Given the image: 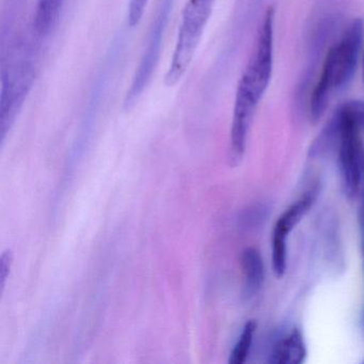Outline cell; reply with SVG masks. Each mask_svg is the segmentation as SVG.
<instances>
[{
	"label": "cell",
	"instance_id": "ba28073f",
	"mask_svg": "<svg viewBox=\"0 0 364 364\" xmlns=\"http://www.w3.org/2000/svg\"><path fill=\"white\" fill-rule=\"evenodd\" d=\"M316 189H311L306 191L304 196L299 198L297 201L294 202L274 223V227L282 230L285 233L289 234L293 231L294 228L302 220L306 213L309 212L315 200H316Z\"/></svg>",
	"mask_w": 364,
	"mask_h": 364
},
{
	"label": "cell",
	"instance_id": "8fae6325",
	"mask_svg": "<svg viewBox=\"0 0 364 364\" xmlns=\"http://www.w3.org/2000/svg\"><path fill=\"white\" fill-rule=\"evenodd\" d=\"M341 108L348 114L360 129L364 131V101L363 100H350L341 105Z\"/></svg>",
	"mask_w": 364,
	"mask_h": 364
},
{
	"label": "cell",
	"instance_id": "5b68a950",
	"mask_svg": "<svg viewBox=\"0 0 364 364\" xmlns=\"http://www.w3.org/2000/svg\"><path fill=\"white\" fill-rule=\"evenodd\" d=\"M244 274V296L251 298L259 293L265 280V267L261 253L253 247L245 249L240 255Z\"/></svg>",
	"mask_w": 364,
	"mask_h": 364
},
{
	"label": "cell",
	"instance_id": "30bf717a",
	"mask_svg": "<svg viewBox=\"0 0 364 364\" xmlns=\"http://www.w3.org/2000/svg\"><path fill=\"white\" fill-rule=\"evenodd\" d=\"M257 329V323L255 319H250L245 323L242 333H240V338H238L236 344L234 345L231 355H230V364H242L246 362L247 358L250 353Z\"/></svg>",
	"mask_w": 364,
	"mask_h": 364
},
{
	"label": "cell",
	"instance_id": "52a82bcc",
	"mask_svg": "<svg viewBox=\"0 0 364 364\" xmlns=\"http://www.w3.org/2000/svg\"><path fill=\"white\" fill-rule=\"evenodd\" d=\"M65 0H38L33 18V33L46 38L58 24Z\"/></svg>",
	"mask_w": 364,
	"mask_h": 364
},
{
	"label": "cell",
	"instance_id": "7a4b0ae2",
	"mask_svg": "<svg viewBox=\"0 0 364 364\" xmlns=\"http://www.w3.org/2000/svg\"><path fill=\"white\" fill-rule=\"evenodd\" d=\"M362 42L363 23L355 18L328 50L309 102V114L313 123L321 120L332 97L350 84L359 65Z\"/></svg>",
	"mask_w": 364,
	"mask_h": 364
},
{
	"label": "cell",
	"instance_id": "8992f818",
	"mask_svg": "<svg viewBox=\"0 0 364 364\" xmlns=\"http://www.w3.org/2000/svg\"><path fill=\"white\" fill-rule=\"evenodd\" d=\"M306 355L304 336L298 329H293L283 336L272 350L270 363L300 364Z\"/></svg>",
	"mask_w": 364,
	"mask_h": 364
},
{
	"label": "cell",
	"instance_id": "3957f363",
	"mask_svg": "<svg viewBox=\"0 0 364 364\" xmlns=\"http://www.w3.org/2000/svg\"><path fill=\"white\" fill-rule=\"evenodd\" d=\"M215 3L216 0H187L173 54L165 76L166 86H176L188 70L212 16Z\"/></svg>",
	"mask_w": 364,
	"mask_h": 364
},
{
	"label": "cell",
	"instance_id": "4fadbf2b",
	"mask_svg": "<svg viewBox=\"0 0 364 364\" xmlns=\"http://www.w3.org/2000/svg\"><path fill=\"white\" fill-rule=\"evenodd\" d=\"M362 75H363V82H364V50H363V55H362Z\"/></svg>",
	"mask_w": 364,
	"mask_h": 364
},
{
	"label": "cell",
	"instance_id": "9c48e42d",
	"mask_svg": "<svg viewBox=\"0 0 364 364\" xmlns=\"http://www.w3.org/2000/svg\"><path fill=\"white\" fill-rule=\"evenodd\" d=\"M287 237L289 234L274 227L272 236V270L277 278H282L287 272Z\"/></svg>",
	"mask_w": 364,
	"mask_h": 364
},
{
	"label": "cell",
	"instance_id": "6da1fadb",
	"mask_svg": "<svg viewBox=\"0 0 364 364\" xmlns=\"http://www.w3.org/2000/svg\"><path fill=\"white\" fill-rule=\"evenodd\" d=\"M274 14V8L268 6L257 31L255 50L236 89L230 133V152L235 165L244 156L253 117L272 80Z\"/></svg>",
	"mask_w": 364,
	"mask_h": 364
},
{
	"label": "cell",
	"instance_id": "7c38bea8",
	"mask_svg": "<svg viewBox=\"0 0 364 364\" xmlns=\"http://www.w3.org/2000/svg\"><path fill=\"white\" fill-rule=\"evenodd\" d=\"M14 261V251L11 249L4 251L1 257H0V287H1V291L5 289L6 281H7L10 272H11Z\"/></svg>",
	"mask_w": 364,
	"mask_h": 364
},
{
	"label": "cell",
	"instance_id": "277c9868",
	"mask_svg": "<svg viewBox=\"0 0 364 364\" xmlns=\"http://www.w3.org/2000/svg\"><path fill=\"white\" fill-rule=\"evenodd\" d=\"M331 119L338 129L336 142L343 191L349 199L362 193L364 200V144L361 129L341 106Z\"/></svg>",
	"mask_w": 364,
	"mask_h": 364
}]
</instances>
